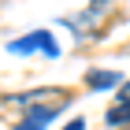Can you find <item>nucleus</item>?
<instances>
[{"label":"nucleus","mask_w":130,"mask_h":130,"mask_svg":"<svg viewBox=\"0 0 130 130\" xmlns=\"http://www.w3.org/2000/svg\"><path fill=\"white\" fill-rule=\"evenodd\" d=\"M108 123H111V126L130 123V82L119 86V100H115V108H108Z\"/></svg>","instance_id":"nucleus-1"},{"label":"nucleus","mask_w":130,"mask_h":130,"mask_svg":"<svg viewBox=\"0 0 130 130\" xmlns=\"http://www.w3.org/2000/svg\"><path fill=\"white\" fill-rule=\"evenodd\" d=\"M30 48H45L48 56H60V48L52 45L48 34H34V37H19L15 45H11V52H30Z\"/></svg>","instance_id":"nucleus-2"},{"label":"nucleus","mask_w":130,"mask_h":130,"mask_svg":"<svg viewBox=\"0 0 130 130\" xmlns=\"http://www.w3.org/2000/svg\"><path fill=\"white\" fill-rule=\"evenodd\" d=\"M86 82H89V89H108V86L119 82V74H111V71H93V74H86Z\"/></svg>","instance_id":"nucleus-3"}]
</instances>
